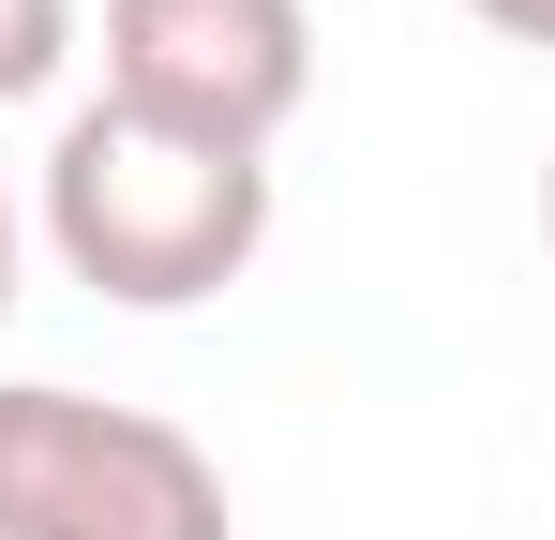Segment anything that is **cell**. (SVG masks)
Wrapping results in <instances>:
<instances>
[{
    "label": "cell",
    "instance_id": "2",
    "mask_svg": "<svg viewBox=\"0 0 555 540\" xmlns=\"http://www.w3.org/2000/svg\"><path fill=\"white\" fill-rule=\"evenodd\" d=\"M0 540H241V511L166 406L0 375Z\"/></svg>",
    "mask_w": 555,
    "mask_h": 540
},
{
    "label": "cell",
    "instance_id": "7",
    "mask_svg": "<svg viewBox=\"0 0 555 540\" xmlns=\"http://www.w3.org/2000/svg\"><path fill=\"white\" fill-rule=\"evenodd\" d=\"M541 256H555V151H541Z\"/></svg>",
    "mask_w": 555,
    "mask_h": 540
},
{
    "label": "cell",
    "instance_id": "6",
    "mask_svg": "<svg viewBox=\"0 0 555 540\" xmlns=\"http://www.w3.org/2000/svg\"><path fill=\"white\" fill-rule=\"evenodd\" d=\"M0 316H15V210H0Z\"/></svg>",
    "mask_w": 555,
    "mask_h": 540
},
{
    "label": "cell",
    "instance_id": "1",
    "mask_svg": "<svg viewBox=\"0 0 555 540\" xmlns=\"http://www.w3.org/2000/svg\"><path fill=\"white\" fill-rule=\"evenodd\" d=\"M46 241L120 316H195L271 256V151H225L91 90L46 151Z\"/></svg>",
    "mask_w": 555,
    "mask_h": 540
},
{
    "label": "cell",
    "instance_id": "3",
    "mask_svg": "<svg viewBox=\"0 0 555 540\" xmlns=\"http://www.w3.org/2000/svg\"><path fill=\"white\" fill-rule=\"evenodd\" d=\"M105 105L271 151L315 105V0H105Z\"/></svg>",
    "mask_w": 555,
    "mask_h": 540
},
{
    "label": "cell",
    "instance_id": "4",
    "mask_svg": "<svg viewBox=\"0 0 555 540\" xmlns=\"http://www.w3.org/2000/svg\"><path fill=\"white\" fill-rule=\"evenodd\" d=\"M61 61H76V0H0V105L61 90Z\"/></svg>",
    "mask_w": 555,
    "mask_h": 540
},
{
    "label": "cell",
    "instance_id": "5",
    "mask_svg": "<svg viewBox=\"0 0 555 540\" xmlns=\"http://www.w3.org/2000/svg\"><path fill=\"white\" fill-rule=\"evenodd\" d=\"M480 30H511V46H555V0H465Z\"/></svg>",
    "mask_w": 555,
    "mask_h": 540
}]
</instances>
